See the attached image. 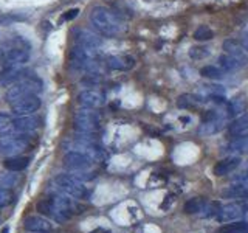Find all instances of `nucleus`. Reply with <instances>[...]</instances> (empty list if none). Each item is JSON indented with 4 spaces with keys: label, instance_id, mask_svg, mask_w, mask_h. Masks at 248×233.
Masks as SVG:
<instances>
[{
    "label": "nucleus",
    "instance_id": "nucleus-35",
    "mask_svg": "<svg viewBox=\"0 0 248 233\" xmlns=\"http://www.w3.org/2000/svg\"><path fill=\"white\" fill-rule=\"evenodd\" d=\"M0 233H10V229H8V227H3Z\"/></svg>",
    "mask_w": 248,
    "mask_h": 233
},
{
    "label": "nucleus",
    "instance_id": "nucleus-28",
    "mask_svg": "<svg viewBox=\"0 0 248 233\" xmlns=\"http://www.w3.org/2000/svg\"><path fill=\"white\" fill-rule=\"evenodd\" d=\"M213 36H214L213 30L209 28V27H206V25H202V27H199L196 31H194V39L199 41V42L209 41V39H211Z\"/></svg>",
    "mask_w": 248,
    "mask_h": 233
},
{
    "label": "nucleus",
    "instance_id": "nucleus-27",
    "mask_svg": "<svg viewBox=\"0 0 248 233\" xmlns=\"http://www.w3.org/2000/svg\"><path fill=\"white\" fill-rule=\"evenodd\" d=\"M200 75L209 78V80H220L225 75V70L219 68V67H214V66H205L200 68Z\"/></svg>",
    "mask_w": 248,
    "mask_h": 233
},
{
    "label": "nucleus",
    "instance_id": "nucleus-26",
    "mask_svg": "<svg viewBox=\"0 0 248 233\" xmlns=\"http://www.w3.org/2000/svg\"><path fill=\"white\" fill-rule=\"evenodd\" d=\"M217 233H248V222L245 221L227 222L217 230Z\"/></svg>",
    "mask_w": 248,
    "mask_h": 233
},
{
    "label": "nucleus",
    "instance_id": "nucleus-18",
    "mask_svg": "<svg viewBox=\"0 0 248 233\" xmlns=\"http://www.w3.org/2000/svg\"><path fill=\"white\" fill-rule=\"evenodd\" d=\"M239 165H240L239 155H230V157L216 163V166L213 168V173L217 177H222V176H227V174L232 173V171H236L239 168Z\"/></svg>",
    "mask_w": 248,
    "mask_h": 233
},
{
    "label": "nucleus",
    "instance_id": "nucleus-34",
    "mask_svg": "<svg viewBox=\"0 0 248 233\" xmlns=\"http://www.w3.org/2000/svg\"><path fill=\"white\" fill-rule=\"evenodd\" d=\"M242 47H244L245 50H248V31L242 36Z\"/></svg>",
    "mask_w": 248,
    "mask_h": 233
},
{
    "label": "nucleus",
    "instance_id": "nucleus-13",
    "mask_svg": "<svg viewBox=\"0 0 248 233\" xmlns=\"http://www.w3.org/2000/svg\"><path fill=\"white\" fill-rule=\"evenodd\" d=\"M78 103L87 109H99L106 104V97H104V93L99 90L87 89V90H82L79 95H78Z\"/></svg>",
    "mask_w": 248,
    "mask_h": 233
},
{
    "label": "nucleus",
    "instance_id": "nucleus-29",
    "mask_svg": "<svg viewBox=\"0 0 248 233\" xmlns=\"http://www.w3.org/2000/svg\"><path fill=\"white\" fill-rule=\"evenodd\" d=\"M199 104V98H196L194 95H182L177 100V106L180 109H192Z\"/></svg>",
    "mask_w": 248,
    "mask_h": 233
},
{
    "label": "nucleus",
    "instance_id": "nucleus-8",
    "mask_svg": "<svg viewBox=\"0 0 248 233\" xmlns=\"http://www.w3.org/2000/svg\"><path fill=\"white\" fill-rule=\"evenodd\" d=\"M31 146V140L27 134H8L0 138V155L2 157H14L25 152Z\"/></svg>",
    "mask_w": 248,
    "mask_h": 233
},
{
    "label": "nucleus",
    "instance_id": "nucleus-14",
    "mask_svg": "<svg viewBox=\"0 0 248 233\" xmlns=\"http://www.w3.org/2000/svg\"><path fill=\"white\" fill-rule=\"evenodd\" d=\"M244 215H245V207H244V204H239V202H232V204H227V205L220 207L219 215H217L216 217L220 222H230V221L239 219V217L244 216Z\"/></svg>",
    "mask_w": 248,
    "mask_h": 233
},
{
    "label": "nucleus",
    "instance_id": "nucleus-24",
    "mask_svg": "<svg viewBox=\"0 0 248 233\" xmlns=\"http://www.w3.org/2000/svg\"><path fill=\"white\" fill-rule=\"evenodd\" d=\"M3 165L8 171L11 173H19V171H23L28 165H30V157H22V155H14V157H8Z\"/></svg>",
    "mask_w": 248,
    "mask_h": 233
},
{
    "label": "nucleus",
    "instance_id": "nucleus-19",
    "mask_svg": "<svg viewBox=\"0 0 248 233\" xmlns=\"http://www.w3.org/2000/svg\"><path fill=\"white\" fill-rule=\"evenodd\" d=\"M76 45H81V47L92 49V50H98L101 47V39L95 33H90L87 30H78L76 31Z\"/></svg>",
    "mask_w": 248,
    "mask_h": 233
},
{
    "label": "nucleus",
    "instance_id": "nucleus-21",
    "mask_svg": "<svg viewBox=\"0 0 248 233\" xmlns=\"http://www.w3.org/2000/svg\"><path fill=\"white\" fill-rule=\"evenodd\" d=\"M223 126H225V116H217V118H213V120L202 121L199 128V134L213 135V134H217L219 131H222Z\"/></svg>",
    "mask_w": 248,
    "mask_h": 233
},
{
    "label": "nucleus",
    "instance_id": "nucleus-1",
    "mask_svg": "<svg viewBox=\"0 0 248 233\" xmlns=\"http://www.w3.org/2000/svg\"><path fill=\"white\" fill-rule=\"evenodd\" d=\"M79 210H82V207L78 205V202L73 198L56 190H53L48 198L41 199L37 204V212H41L45 216H50L56 222L68 221L73 215L81 213Z\"/></svg>",
    "mask_w": 248,
    "mask_h": 233
},
{
    "label": "nucleus",
    "instance_id": "nucleus-9",
    "mask_svg": "<svg viewBox=\"0 0 248 233\" xmlns=\"http://www.w3.org/2000/svg\"><path fill=\"white\" fill-rule=\"evenodd\" d=\"M75 129L81 134H93L101 128V115L96 112V109H79L73 116Z\"/></svg>",
    "mask_w": 248,
    "mask_h": 233
},
{
    "label": "nucleus",
    "instance_id": "nucleus-31",
    "mask_svg": "<svg viewBox=\"0 0 248 233\" xmlns=\"http://www.w3.org/2000/svg\"><path fill=\"white\" fill-rule=\"evenodd\" d=\"M10 128H13V118H11V115L0 112V132H6Z\"/></svg>",
    "mask_w": 248,
    "mask_h": 233
},
{
    "label": "nucleus",
    "instance_id": "nucleus-10",
    "mask_svg": "<svg viewBox=\"0 0 248 233\" xmlns=\"http://www.w3.org/2000/svg\"><path fill=\"white\" fill-rule=\"evenodd\" d=\"M98 61V50L85 49L81 45H75L70 53V62L78 70H93Z\"/></svg>",
    "mask_w": 248,
    "mask_h": 233
},
{
    "label": "nucleus",
    "instance_id": "nucleus-20",
    "mask_svg": "<svg viewBox=\"0 0 248 233\" xmlns=\"http://www.w3.org/2000/svg\"><path fill=\"white\" fill-rule=\"evenodd\" d=\"M225 151L231 155H239V157L244 154H248V135H237L227 145Z\"/></svg>",
    "mask_w": 248,
    "mask_h": 233
},
{
    "label": "nucleus",
    "instance_id": "nucleus-23",
    "mask_svg": "<svg viewBox=\"0 0 248 233\" xmlns=\"http://www.w3.org/2000/svg\"><path fill=\"white\" fill-rule=\"evenodd\" d=\"M247 129H248V112L239 115L237 118L232 120L228 124L227 132H228L230 135H232V137H237V135L242 134V132H245Z\"/></svg>",
    "mask_w": 248,
    "mask_h": 233
},
{
    "label": "nucleus",
    "instance_id": "nucleus-25",
    "mask_svg": "<svg viewBox=\"0 0 248 233\" xmlns=\"http://www.w3.org/2000/svg\"><path fill=\"white\" fill-rule=\"evenodd\" d=\"M247 111V100L244 97H236L228 101L227 116H239Z\"/></svg>",
    "mask_w": 248,
    "mask_h": 233
},
{
    "label": "nucleus",
    "instance_id": "nucleus-22",
    "mask_svg": "<svg viewBox=\"0 0 248 233\" xmlns=\"http://www.w3.org/2000/svg\"><path fill=\"white\" fill-rule=\"evenodd\" d=\"M222 198L227 199H247L248 198V183L236 182L222 191Z\"/></svg>",
    "mask_w": 248,
    "mask_h": 233
},
{
    "label": "nucleus",
    "instance_id": "nucleus-17",
    "mask_svg": "<svg viewBox=\"0 0 248 233\" xmlns=\"http://www.w3.org/2000/svg\"><path fill=\"white\" fill-rule=\"evenodd\" d=\"M106 64L108 68L118 70V72H127L135 67V59L129 54H113L106 59Z\"/></svg>",
    "mask_w": 248,
    "mask_h": 233
},
{
    "label": "nucleus",
    "instance_id": "nucleus-15",
    "mask_svg": "<svg viewBox=\"0 0 248 233\" xmlns=\"http://www.w3.org/2000/svg\"><path fill=\"white\" fill-rule=\"evenodd\" d=\"M39 128V120L34 118L33 115H23L17 116L16 120H13V129L19 134H33Z\"/></svg>",
    "mask_w": 248,
    "mask_h": 233
},
{
    "label": "nucleus",
    "instance_id": "nucleus-2",
    "mask_svg": "<svg viewBox=\"0 0 248 233\" xmlns=\"http://www.w3.org/2000/svg\"><path fill=\"white\" fill-rule=\"evenodd\" d=\"M31 56V45L25 37L11 36L0 45V61L3 68L20 67Z\"/></svg>",
    "mask_w": 248,
    "mask_h": 233
},
{
    "label": "nucleus",
    "instance_id": "nucleus-4",
    "mask_svg": "<svg viewBox=\"0 0 248 233\" xmlns=\"http://www.w3.org/2000/svg\"><path fill=\"white\" fill-rule=\"evenodd\" d=\"M225 53L219 58V64L225 72H234L247 66L248 56L244 51V47L234 39H228L223 42Z\"/></svg>",
    "mask_w": 248,
    "mask_h": 233
},
{
    "label": "nucleus",
    "instance_id": "nucleus-6",
    "mask_svg": "<svg viewBox=\"0 0 248 233\" xmlns=\"http://www.w3.org/2000/svg\"><path fill=\"white\" fill-rule=\"evenodd\" d=\"M53 190L61 191L73 199H85L89 196V190L85 188L82 181L72 174H58L53 179Z\"/></svg>",
    "mask_w": 248,
    "mask_h": 233
},
{
    "label": "nucleus",
    "instance_id": "nucleus-11",
    "mask_svg": "<svg viewBox=\"0 0 248 233\" xmlns=\"http://www.w3.org/2000/svg\"><path fill=\"white\" fill-rule=\"evenodd\" d=\"M93 163H95V160L79 151H67L64 155V165L70 173H76V171H90Z\"/></svg>",
    "mask_w": 248,
    "mask_h": 233
},
{
    "label": "nucleus",
    "instance_id": "nucleus-16",
    "mask_svg": "<svg viewBox=\"0 0 248 233\" xmlns=\"http://www.w3.org/2000/svg\"><path fill=\"white\" fill-rule=\"evenodd\" d=\"M23 227H25V230L33 232V233H48V232H51L53 225L48 219H45V217L33 215V216L25 217Z\"/></svg>",
    "mask_w": 248,
    "mask_h": 233
},
{
    "label": "nucleus",
    "instance_id": "nucleus-33",
    "mask_svg": "<svg viewBox=\"0 0 248 233\" xmlns=\"http://www.w3.org/2000/svg\"><path fill=\"white\" fill-rule=\"evenodd\" d=\"M78 14H79V10H78V8H73V10L67 11V14L62 16V19H61V20H72V19L76 17Z\"/></svg>",
    "mask_w": 248,
    "mask_h": 233
},
{
    "label": "nucleus",
    "instance_id": "nucleus-7",
    "mask_svg": "<svg viewBox=\"0 0 248 233\" xmlns=\"http://www.w3.org/2000/svg\"><path fill=\"white\" fill-rule=\"evenodd\" d=\"M67 146H68V151H79L85 155H89V157L95 162L103 160L104 157L103 148H101L96 140L92 137V134H81L79 132L76 137H73V140H70Z\"/></svg>",
    "mask_w": 248,
    "mask_h": 233
},
{
    "label": "nucleus",
    "instance_id": "nucleus-5",
    "mask_svg": "<svg viewBox=\"0 0 248 233\" xmlns=\"http://www.w3.org/2000/svg\"><path fill=\"white\" fill-rule=\"evenodd\" d=\"M42 92V81L41 78H37L36 75H25L19 80L17 83H14L13 85H10L6 90V101L10 104L16 103L25 97L30 95H39Z\"/></svg>",
    "mask_w": 248,
    "mask_h": 233
},
{
    "label": "nucleus",
    "instance_id": "nucleus-3",
    "mask_svg": "<svg viewBox=\"0 0 248 233\" xmlns=\"http://www.w3.org/2000/svg\"><path fill=\"white\" fill-rule=\"evenodd\" d=\"M90 23L104 37H116L124 31V25L112 10L106 6H95L90 13Z\"/></svg>",
    "mask_w": 248,
    "mask_h": 233
},
{
    "label": "nucleus",
    "instance_id": "nucleus-32",
    "mask_svg": "<svg viewBox=\"0 0 248 233\" xmlns=\"http://www.w3.org/2000/svg\"><path fill=\"white\" fill-rule=\"evenodd\" d=\"M234 182H240V183H248V162H247V165L245 168L240 171V173L236 176L234 179Z\"/></svg>",
    "mask_w": 248,
    "mask_h": 233
},
{
    "label": "nucleus",
    "instance_id": "nucleus-30",
    "mask_svg": "<svg viewBox=\"0 0 248 233\" xmlns=\"http://www.w3.org/2000/svg\"><path fill=\"white\" fill-rule=\"evenodd\" d=\"M13 202V191L10 188H2L0 186V208L10 205Z\"/></svg>",
    "mask_w": 248,
    "mask_h": 233
},
{
    "label": "nucleus",
    "instance_id": "nucleus-12",
    "mask_svg": "<svg viewBox=\"0 0 248 233\" xmlns=\"http://www.w3.org/2000/svg\"><path fill=\"white\" fill-rule=\"evenodd\" d=\"M41 104H42V101L39 98V95H30V97L16 101V103L10 106H11V112L14 115L23 116V115H33L36 111H39Z\"/></svg>",
    "mask_w": 248,
    "mask_h": 233
}]
</instances>
